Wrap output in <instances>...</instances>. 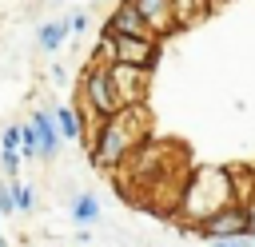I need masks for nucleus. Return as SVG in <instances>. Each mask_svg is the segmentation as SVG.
<instances>
[{
	"label": "nucleus",
	"mask_w": 255,
	"mask_h": 247,
	"mask_svg": "<svg viewBox=\"0 0 255 247\" xmlns=\"http://www.w3.org/2000/svg\"><path fill=\"white\" fill-rule=\"evenodd\" d=\"M131 4L139 8L143 24L151 28V36H155V40H163V36H175V32H179V20H175V0H131Z\"/></svg>",
	"instance_id": "0eeeda50"
},
{
	"label": "nucleus",
	"mask_w": 255,
	"mask_h": 247,
	"mask_svg": "<svg viewBox=\"0 0 255 247\" xmlns=\"http://www.w3.org/2000/svg\"><path fill=\"white\" fill-rule=\"evenodd\" d=\"M16 211V195H12V183H0V215H12Z\"/></svg>",
	"instance_id": "dca6fc26"
},
{
	"label": "nucleus",
	"mask_w": 255,
	"mask_h": 247,
	"mask_svg": "<svg viewBox=\"0 0 255 247\" xmlns=\"http://www.w3.org/2000/svg\"><path fill=\"white\" fill-rule=\"evenodd\" d=\"M0 247H8V243H4V239H0Z\"/></svg>",
	"instance_id": "aec40b11"
},
{
	"label": "nucleus",
	"mask_w": 255,
	"mask_h": 247,
	"mask_svg": "<svg viewBox=\"0 0 255 247\" xmlns=\"http://www.w3.org/2000/svg\"><path fill=\"white\" fill-rule=\"evenodd\" d=\"M24 124H12V127H4V135H0V155H4V171L16 179V171H20V159H24Z\"/></svg>",
	"instance_id": "1a4fd4ad"
},
{
	"label": "nucleus",
	"mask_w": 255,
	"mask_h": 247,
	"mask_svg": "<svg viewBox=\"0 0 255 247\" xmlns=\"http://www.w3.org/2000/svg\"><path fill=\"white\" fill-rule=\"evenodd\" d=\"M104 28H108V32H116V36H147V40H155V36H151V28L143 24V16H139V8H135L131 0H120V4L108 12Z\"/></svg>",
	"instance_id": "6e6552de"
},
{
	"label": "nucleus",
	"mask_w": 255,
	"mask_h": 247,
	"mask_svg": "<svg viewBox=\"0 0 255 247\" xmlns=\"http://www.w3.org/2000/svg\"><path fill=\"white\" fill-rule=\"evenodd\" d=\"M195 235H199V239H207V243H223V239H247V235H251V227H247L243 207L235 203V207H223L219 215L203 219V223L195 227Z\"/></svg>",
	"instance_id": "39448f33"
},
{
	"label": "nucleus",
	"mask_w": 255,
	"mask_h": 247,
	"mask_svg": "<svg viewBox=\"0 0 255 247\" xmlns=\"http://www.w3.org/2000/svg\"><path fill=\"white\" fill-rule=\"evenodd\" d=\"M215 4H219V0H215Z\"/></svg>",
	"instance_id": "412c9836"
},
{
	"label": "nucleus",
	"mask_w": 255,
	"mask_h": 247,
	"mask_svg": "<svg viewBox=\"0 0 255 247\" xmlns=\"http://www.w3.org/2000/svg\"><path fill=\"white\" fill-rule=\"evenodd\" d=\"M52 120H56V127H60V135L64 139H84V116H80V108H56L52 112Z\"/></svg>",
	"instance_id": "f8f14e48"
},
{
	"label": "nucleus",
	"mask_w": 255,
	"mask_h": 247,
	"mask_svg": "<svg viewBox=\"0 0 255 247\" xmlns=\"http://www.w3.org/2000/svg\"><path fill=\"white\" fill-rule=\"evenodd\" d=\"M143 139H147V112L143 108H124L116 120H104L88 135V159L100 171H120Z\"/></svg>",
	"instance_id": "f257e3e1"
},
{
	"label": "nucleus",
	"mask_w": 255,
	"mask_h": 247,
	"mask_svg": "<svg viewBox=\"0 0 255 247\" xmlns=\"http://www.w3.org/2000/svg\"><path fill=\"white\" fill-rule=\"evenodd\" d=\"M72 28H76V32H84V28H88V16H84V12H80V16H72Z\"/></svg>",
	"instance_id": "6ab92c4d"
},
{
	"label": "nucleus",
	"mask_w": 255,
	"mask_h": 247,
	"mask_svg": "<svg viewBox=\"0 0 255 247\" xmlns=\"http://www.w3.org/2000/svg\"><path fill=\"white\" fill-rule=\"evenodd\" d=\"M68 32H76L72 28V20H48L44 28H40V36H36V44L44 48V52H56L64 40H68Z\"/></svg>",
	"instance_id": "ddd939ff"
},
{
	"label": "nucleus",
	"mask_w": 255,
	"mask_h": 247,
	"mask_svg": "<svg viewBox=\"0 0 255 247\" xmlns=\"http://www.w3.org/2000/svg\"><path fill=\"white\" fill-rule=\"evenodd\" d=\"M72 219L80 223V227H88V223H96L100 219V203H96V195H76V203H72Z\"/></svg>",
	"instance_id": "4468645a"
},
{
	"label": "nucleus",
	"mask_w": 255,
	"mask_h": 247,
	"mask_svg": "<svg viewBox=\"0 0 255 247\" xmlns=\"http://www.w3.org/2000/svg\"><path fill=\"white\" fill-rule=\"evenodd\" d=\"M235 179H231V167H195L187 175V187H183V199H179V223L183 227H199L203 219L219 215L223 207H235Z\"/></svg>",
	"instance_id": "f03ea898"
},
{
	"label": "nucleus",
	"mask_w": 255,
	"mask_h": 247,
	"mask_svg": "<svg viewBox=\"0 0 255 247\" xmlns=\"http://www.w3.org/2000/svg\"><path fill=\"white\" fill-rule=\"evenodd\" d=\"M239 207H243V215H247V227H251V235H255V191H251V195H247Z\"/></svg>",
	"instance_id": "f3484780"
},
{
	"label": "nucleus",
	"mask_w": 255,
	"mask_h": 247,
	"mask_svg": "<svg viewBox=\"0 0 255 247\" xmlns=\"http://www.w3.org/2000/svg\"><path fill=\"white\" fill-rule=\"evenodd\" d=\"M28 120H32V124H36V131H40V147H44V159H52V155L60 151V139H64V135H60V127H56V120H52L48 112H32Z\"/></svg>",
	"instance_id": "9d476101"
},
{
	"label": "nucleus",
	"mask_w": 255,
	"mask_h": 247,
	"mask_svg": "<svg viewBox=\"0 0 255 247\" xmlns=\"http://www.w3.org/2000/svg\"><path fill=\"white\" fill-rule=\"evenodd\" d=\"M211 247H251L247 239H223V243H211Z\"/></svg>",
	"instance_id": "a211bd4d"
},
{
	"label": "nucleus",
	"mask_w": 255,
	"mask_h": 247,
	"mask_svg": "<svg viewBox=\"0 0 255 247\" xmlns=\"http://www.w3.org/2000/svg\"><path fill=\"white\" fill-rule=\"evenodd\" d=\"M96 60L100 64H128V68H143L151 72L155 60H159V40H147V36H116V32H100V44H96Z\"/></svg>",
	"instance_id": "20e7f679"
},
{
	"label": "nucleus",
	"mask_w": 255,
	"mask_h": 247,
	"mask_svg": "<svg viewBox=\"0 0 255 247\" xmlns=\"http://www.w3.org/2000/svg\"><path fill=\"white\" fill-rule=\"evenodd\" d=\"M76 108H80V116H84V143H88V135H92L104 120H116V116L124 112L108 64L92 60V64L84 68V76H80V104H76Z\"/></svg>",
	"instance_id": "7ed1b4c3"
},
{
	"label": "nucleus",
	"mask_w": 255,
	"mask_h": 247,
	"mask_svg": "<svg viewBox=\"0 0 255 247\" xmlns=\"http://www.w3.org/2000/svg\"><path fill=\"white\" fill-rule=\"evenodd\" d=\"M211 8H215V0H175L179 32H183V28H191V24H199V20H207V16H211Z\"/></svg>",
	"instance_id": "9b49d317"
},
{
	"label": "nucleus",
	"mask_w": 255,
	"mask_h": 247,
	"mask_svg": "<svg viewBox=\"0 0 255 247\" xmlns=\"http://www.w3.org/2000/svg\"><path fill=\"white\" fill-rule=\"evenodd\" d=\"M112 68V84H116V96L124 108H143L147 100V76L143 68H128V64H108Z\"/></svg>",
	"instance_id": "423d86ee"
},
{
	"label": "nucleus",
	"mask_w": 255,
	"mask_h": 247,
	"mask_svg": "<svg viewBox=\"0 0 255 247\" xmlns=\"http://www.w3.org/2000/svg\"><path fill=\"white\" fill-rule=\"evenodd\" d=\"M12 195H16V211H32V203H36V191L32 187H24V183L12 179Z\"/></svg>",
	"instance_id": "2eb2a0df"
}]
</instances>
